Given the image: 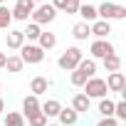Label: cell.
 <instances>
[{
    "label": "cell",
    "mask_w": 126,
    "mask_h": 126,
    "mask_svg": "<svg viewBox=\"0 0 126 126\" xmlns=\"http://www.w3.org/2000/svg\"><path fill=\"white\" fill-rule=\"evenodd\" d=\"M84 59V52L79 49V47H67L64 52L59 54V59H57V67L62 69V72H74L77 69V64Z\"/></svg>",
    "instance_id": "obj_1"
},
{
    "label": "cell",
    "mask_w": 126,
    "mask_h": 126,
    "mask_svg": "<svg viewBox=\"0 0 126 126\" xmlns=\"http://www.w3.org/2000/svg\"><path fill=\"white\" fill-rule=\"evenodd\" d=\"M126 17V8L124 5H116V3H109V0H104V3L96 8V20H124Z\"/></svg>",
    "instance_id": "obj_2"
},
{
    "label": "cell",
    "mask_w": 126,
    "mask_h": 126,
    "mask_svg": "<svg viewBox=\"0 0 126 126\" xmlns=\"http://www.w3.org/2000/svg\"><path fill=\"white\" fill-rule=\"evenodd\" d=\"M57 17V10L49 5V3H40V5H35V10H32V15H30V20L35 22V25H49L52 20Z\"/></svg>",
    "instance_id": "obj_3"
},
{
    "label": "cell",
    "mask_w": 126,
    "mask_h": 126,
    "mask_svg": "<svg viewBox=\"0 0 126 126\" xmlns=\"http://www.w3.org/2000/svg\"><path fill=\"white\" fill-rule=\"evenodd\" d=\"M82 94H87L89 99H104L109 94V89H106V82L101 77H89L84 82V92Z\"/></svg>",
    "instance_id": "obj_4"
},
{
    "label": "cell",
    "mask_w": 126,
    "mask_h": 126,
    "mask_svg": "<svg viewBox=\"0 0 126 126\" xmlns=\"http://www.w3.org/2000/svg\"><path fill=\"white\" fill-rule=\"evenodd\" d=\"M20 59H22V64H40L45 59V52L37 45H22L20 47Z\"/></svg>",
    "instance_id": "obj_5"
},
{
    "label": "cell",
    "mask_w": 126,
    "mask_h": 126,
    "mask_svg": "<svg viewBox=\"0 0 126 126\" xmlns=\"http://www.w3.org/2000/svg\"><path fill=\"white\" fill-rule=\"evenodd\" d=\"M116 49H114V45L109 42V40H94L92 45H89V54H92V59L96 62V59H104V57H109V54H114Z\"/></svg>",
    "instance_id": "obj_6"
},
{
    "label": "cell",
    "mask_w": 126,
    "mask_h": 126,
    "mask_svg": "<svg viewBox=\"0 0 126 126\" xmlns=\"http://www.w3.org/2000/svg\"><path fill=\"white\" fill-rule=\"evenodd\" d=\"M35 10V3L32 0H15V5H13V20H20V22H27V17L32 15Z\"/></svg>",
    "instance_id": "obj_7"
},
{
    "label": "cell",
    "mask_w": 126,
    "mask_h": 126,
    "mask_svg": "<svg viewBox=\"0 0 126 126\" xmlns=\"http://www.w3.org/2000/svg\"><path fill=\"white\" fill-rule=\"evenodd\" d=\"M104 82H106V89H109V92L126 94V77H124V72H109V77H106Z\"/></svg>",
    "instance_id": "obj_8"
},
{
    "label": "cell",
    "mask_w": 126,
    "mask_h": 126,
    "mask_svg": "<svg viewBox=\"0 0 126 126\" xmlns=\"http://www.w3.org/2000/svg\"><path fill=\"white\" fill-rule=\"evenodd\" d=\"M89 32H92L94 40H106V37L111 35V22H106V20H94V22L89 25Z\"/></svg>",
    "instance_id": "obj_9"
},
{
    "label": "cell",
    "mask_w": 126,
    "mask_h": 126,
    "mask_svg": "<svg viewBox=\"0 0 126 126\" xmlns=\"http://www.w3.org/2000/svg\"><path fill=\"white\" fill-rule=\"evenodd\" d=\"M57 121H59V126H74V124L79 121V114H77L72 106H62L59 114H57Z\"/></svg>",
    "instance_id": "obj_10"
},
{
    "label": "cell",
    "mask_w": 126,
    "mask_h": 126,
    "mask_svg": "<svg viewBox=\"0 0 126 126\" xmlns=\"http://www.w3.org/2000/svg\"><path fill=\"white\" fill-rule=\"evenodd\" d=\"M5 45H8V49H20V47L25 45V35H22V30H8V35H5Z\"/></svg>",
    "instance_id": "obj_11"
},
{
    "label": "cell",
    "mask_w": 126,
    "mask_h": 126,
    "mask_svg": "<svg viewBox=\"0 0 126 126\" xmlns=\"http://www.w3.org/2000/svg\"><path fill=\"white\" fill-rule=\"evenodd\" d=\"M72 109H74L77 114H87V111L92 109V99H89L87 94H82V92H79V94H74V96H72Z\"/></svg>",
    "instance_id": "obj_12"
},
{
    "label": "cell",
    "mask_w": 126,
    "mask_h": 126,
    "mask_svg": "<svg viewBox=\"0 0 126 126\" xmlns=\"http://www.w3.org/2000/svg\"><path fill=\"white\" fill-rule=\"evenodd\" d=\"M77 15L82 17V22H94L96 20V5H92V3H82L79 5V10H77Z\"/></svg>",
    "instance_id": "obj_13"
},
{
    "label": "cell",
    "mask_w": 126,
    "mask_h": 126,
    "mask_svg": "<svg viewBox=\"0 0 126 126\" xmlns=\"http://www.w3.org/2000/svg\"><path fill=\"white\" fill-rule=\"evenodd\" d=\"M47 89H49V79H47V77H32V82H30V92H32L35 96L47 94Z\"/></svg>",
    "instance_id": "obj_14"
},
{
    "label": "cell",
    "mask_w": 126,
    "mask_h": 126,
    "mask_svg": "<svg viewBox=\"0 0 126 126\" xmlns=\"http://www.w3.org/2000/svg\"><path fill=\"white\" fill-rule=\"evenodd\" d=\"M35 111H40V96H35V94H27L25 99H22V116H30V114H35Z\"/></svg>",
    "instance_id": "obj_15"
},
{
    "label": "cell",
    "mask_w": 126,
    "mask_h": 126,
    "mask_svg": "<svg viewBox=\"0 0 126 126\" xmlns=\"http://www.w3.org/2000/svg\"><path fill=\"white\" fill-rule=\"evenodd\" d=\"M59 109H62V104H59L57 99H47V101H42V104H40V111H42L47 119H57Z\"/></svg>",
    "instance_id": "obj_16"
},
{
    "label": "cell",
    "mask_w": 126,
    "mask_h": 126,
    "mask_svg": "<svg viewBox=\"0 0 126 126\" xmlns=\"http://www.w3.org/2000/svg\"><path fill=\"white\" fill-rule=\"evenodd\" d=\"M54 45H57V35H54V32H45V30H42V32H40V37H37V47H40L42 52H47V49H52Z\"/></svg>",
    "instance_id": "obj_17"
},
{
    "label": "cell",
    "mask_w": 126,
    "mask_h": 126,
    "mask_svg": "<svg viewBox=\"0 0 126 126\" xmlns=\"http://www.w3.org/2000/svg\"><path fill=\"white\" fill-rule=\"evenodd\" d=\"M72 37L77 40V42H84V40H89L92 37V32H89V22H77L74 27H72Z\"/></svg>",
    "instance_id": "obj_18"
},
{
    "label": "cell",
    "mask_w": 126,
    "mask_h": 126,
    "mask_svg": "<svg viewBox=\"0 0 126 126\" xmlns=\"http://www.w3.org/2000/svg\"><path fill=\"white\" fill-rule=\"evenodd\" d=\"M101 64H104L106 72H121V57L114 52V54H109V57L101 59Z\"/></svg>",
    "instance_id": "obj_19"
},
{
    "label": "cell",
    "mask_w": 126,
    "mask_h": 126,
    "mask_svg": "<svg viewBox=\"0 0 126 126\" xmlns=\"http://www.w3.org/2000/svg\"><path fill=\"white\" fill-rule=\"evenodd\" d=\"M99 114H101V119H114V101L109 99V96H104V99H99Z\"/></svg>",
    "instance_id": "obj_20"
},
{
    "label": "cell",
    "mask_w": 126,
    "mask_h": 126,
    "mask_svg": "<svg viewBox=\"0 0 126 126\" xmlns=\"http://www.w3.org/2000/svg\"><path fill=\"white\" fill-rule=\"evenodd\" d=\"M22 59H20V54H10L8 59H5V69L10 72V74H17V72H22Z\"/></svg>",
    "instance_id": "obj_21"
},
{
    "label": "cell",
    "mask_w": 126,
    "mask_h": 126,
    "mask_svg": "<svg viewBox=\"0 0 126 126\" xmlns=\"http://www.w3.org/2000/svg\"><path fill=\"white\" fill-rule=\"evenodd\" d=\"M77 69H79V72H84L87 77H96V62H94L92 57H84L79 64H77Z\"/></svg>",
    "instance_id": "obj_22"
},
{
    "label": "cell",
    "mask_w": 126,
    "mask_h": 126,
    "mask_svg": "<svg viewBox=\"0 0 126 126\" xmlns=\"http://www.w3.org/2000/svg\"><path fill=\"white\" fill-rule=\"evenodd\" d=\"M3 126H25V116L20 111H8L3 119Z\"/></svg>",
    "instance_id": "obj_23"
},
{
    "label": "cell",
    "mask_w": 126,
    "mask_h": 126,
    "mask_svg": "<svg viewBox=\"0 0 126 126\" xmlns=\"http://www.w3.org/2000/svg\"><path fill=\"white\" fill-rule=\"evenodd\" d=\"M10 25H13V13H10V8L0 5V30H10Z\"/></svg>",
    "instance_id": "obj_24"
},
{
    "label": "cell",
    "mask_w": 126,
    "mask_h": 126,
    "mask_svg": "<svg viewBox=\"0 0 126 126\" xmlns=\"http://www.w3.org/2000/svg\"><path fill=\"white\" fill-rule=\"evenodd\" d=\"M25 121H27L30 126H47V124H49V121H47V116H45L42 111H35V114L25 116Z\"/></svg>",
    "instance_id": "obj_25"
},
{
    "label": "cell",
    "mask_w": 126,
    "mask_h": 126,
    "mask_svg": "<svg viewBox=\"0 0 126 126\" xmlns=\"http://www.w3.org/2000/svg\"><path fill=\"white\" fill-rule=\"evenodd\" d=\"M40 32H42V27H40V25H35V22H27V27L22 30V35H25V40H35V42H37V37H40Z\"/></svg>",
    "instance_id": "obj_26"
},
{
    "label": "cell",
    "mask_w": 126,
    "mask_h": 126,
    "mask_svg": "<svg viewBox=\"0 0 126 126\" xmlns=\"http://www.w3.org/2000/svg\"><path fill=\"white\" fill-rule=\"evenodd\" d=\"M114 119L116 121H126V101L124 99L114 101Z\"/></svg>",
    "instance_id": "obj_27"
},
{
    "label": "cell",
    "mask_w": 126,
    "mask_h": 126,
    "mask_svg": "<svg viewBox=\"0 0 126 126\" xmlns=\"http://www.w3.org/2000/svg\"><path fill=\"white\" fill-rule=\"evenodd\" d=\"M89 77L84 74V72H79V69H74L72 74H69V82H72V87H84V82H87Z\"/></svg>",
    "instance_id": "obj_28"
},
{
    "label": "cell",
    "mask_w": 126,
    "mask_h": 126,
    "mask_svg": "<svg viewBox=\"0 0 126 126\" xmlns=\"http://www.w3.org/2000/svg\"><path fill=\"white\" fill-rule=\"evenodd\" d=\"M79 0H67V8H64V13L67 15H77V10H79Z\"/></svg>",
    "instance_id": "obj_29"
},
{
    "label": "cell",
    "mask_w": 126,
    "mask_h": 126,
    "mask_svg": "<svg viewBox=\"0 0 126 126\" xmlns=\"http://www.w3.org/2000/svg\"><path fill=\"white\" fill-rule=\"evenodd\" d=\"M49 5H52V8L57 10V13H59V10H62V13H64V8H67V0H52V3H49Z\"/></svg>",
    "instance_id": "obj_30"
},
{
    "label": "cell",
    "mask_w": 126,
    "mask_h": 126,
    "mask_svg": "<svg viewBox=\"0 0 126 126\" xmlns=\"http://www.w3.org/2000/svg\"><path fill=\"white\" fill-rule=\"evenodd\" d=\"M96 126H119V121L116 119H99Z\"/></svg>",
    "instance_id": "obj_31"
},
{
    "label": "cell",
    "mask_w": 126,
    "mask_h": 126,
    "mask_svg": "<svg viewBox=\"0 0 126 126\" xmlns=\"http://www.w3.org/2000/svg\"><path fill=\"white\" fill-rule=\"evenodd\" d=\"M5 59H8V54L0 52V69H5Z\"/></svg>",
    "instance_id": "obj_32"
},
{
    "label": "cell",
    "mask_w": 126,
    "mask_h": 126,
    "mask_svg": "<svg viewBox=\"0 0 126 126\" xmlns=\"http://www.w3.org/2000/svg\"><path fill=\"white\" fill-rule=\"evenodd\" d=\"M3 111H5V101H3V99H0V114H3Z\"/></svg>",
    "instance_id": "obj_33"
},
{
    "label": "cell",
    "mask_w": 126,
    "mask_h": 126,
    "mask_svg": "<svg viewBox=\"0 0 126 126\" xmlns=\"http://www.w3.org/2000/svg\"><path fill=\"white\" fill-rule=\"evenodd\" d=\"M32 3H35V5H40V3H47V0H32Z\"/></svg>",
    "instance_id": "obj_34"
},
{
    "label": "cell",
    "mask_w": 126,
    "mask_h": 126,
    "mask_svg": "<svg viewBox=\"0 0 126 126\" xmlns=\"http://www.w3.org/2000/svg\"><path fill=\"white\" fill-rule=\"evenodd\" d=\"M79 3H92V0H79Z\"/></svg>",
    "instance_id": "obj_35"
},
{
    "label": "cell",
    "mask_w": 126,
    "mask_h": 126,
    "mask_svg": "<svg viewBox=\"0 0 126 126\" xmlns=\"http://www.w3.org/2000/svg\"><path fill=\"white\" fill-rule=\"evenodd\" d=\"M47 126H59V124H47Z\"/></svg>",
    "instance_id": "obj_36"
},
{
    "label": "cell",
    "mask_w": 126,
    "mask_h": 126,
    "mask_svg": "<svg viewBox=\"0 0 126 126\" xmlns=\"http://www.w3.org/2000/svg\"><path fill=\"white\" fill-rule=\"evenodd\" d=\"M3 3H5V0H0V5H3Z\"/></svg>",
    "instance_id": "obj_37"
}]
</instances>
